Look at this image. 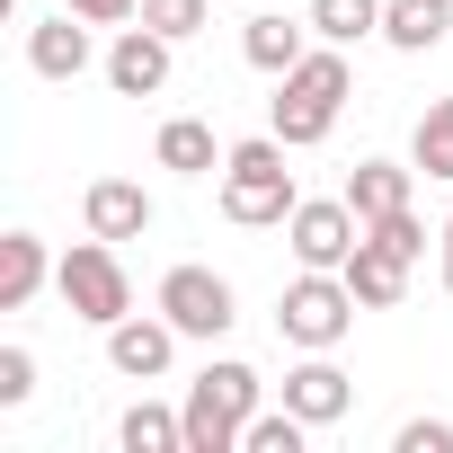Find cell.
Wrapping results in <instances>:
<instances>
[{"mask_svg": "<svg viewBox=\"0 0 453 453\" xmlns=\"http://www.w3.org/2000/svg\"><path fill=\"white\" fill-rule=\"evenodd\" d=\"M347 89H356V72H347V45H311V54L285 72V89H276V142H285V151H311V142H329V125H338Z\"/></svg>", "mask_w": 453, "mask_h": 453, "instance_id": "obj_1", "label": "cell"}, {"mask_svg": "<svg viewBox=\"0 0 453 453\" xmlns=\"http://www.w3.org/2000/svg\"><path fill=\"white\" fill-rule=\"evenodd\" d=\"M258 373L241 365V356H222V365H204L196 382H187V453H241V426L258 418Z\"/></svg>", "mask_w": 453, "mask_h": 453, "instance_id": "obj_2", "label": "cell"}, {"mask_svg": "<svg viewBox=\"0 0 453 453\" xmlns=\"http://www.w3.org/2000/svg\"><path fill=\"white\" fill-rule=\"evenodd\" d=\"M294 204L303 196H294V169H285V142L276 134L222 151V213H232L241 232H267V222H285Z\"/></svg>", "mask_w": 453, "mask_h": 453, "instance_id": "obj_3", "label": "cell"}, {"mask_svg": "<svg viewBox=\"0 0 453 453\" xmlns=\"http://www.w3.org/2000/svg\"><path fill=\"white\" fill-rule=\"evenodd\" d=\"M54 294L89 320V329H116L125 311H134V276H125V258H116V241H72L63 250V267H54Z\"/></svg>", "mask_w": 453, "mask_h": 453, "instance_id": "obj_4", "label": "cell"}, {"mask_svg": "<svg viewBox=\"0 0 453 453\" xmlns=\"http://www.w3.org/2000/svg\"><path fill=\"white\" fill-rule=\"evenodd\" d=\"M356 294H347V276L338 267H303L294 285H285V303H276V338H294L303 356H320V347H338L347 329H356Z\"/></svg>", "mask_w": 453, "mask_h": 453, "instance_id": "obj_5", "label": "cell"}, {"mask_svg": "<svg viewBox=\"0 0 453 453\" xmlns=\"http://www.w3.org/2000/svg\"><path fill=\"white\" fill-rule=\"evenodd\" d=\"M285 241H294L303 267H347L356 241H365V213H356L347 196H303V204L285 213Z\"/></svg>", "mask_w": 453, "mask_h": 453, "instance_id": "obj_6", "label": "cell"}, {"mask_svg": "<svg viewBox=\"0 0 453 453\" xmlns=\"http://www.w3.org/2000/svg\"><path fill=\"white\" fill-rule=\"evenodd\" d=\"M160 311L178 320V338H222V329L241 320L232 285H222L213 267H169V276H160Z\"/></svg>", "mask_w": 453, "mask_h": 453, "instance_id": "obj_7", "label": "cell"}, {"mask_svg": "<svg viewBox=\"0 0 453 453\" xmlns=\"http://www.w3.org/2000/svg\"><path fill=\"white\" fill-rule=\"evenodd\" d=\"M169 356H178V320H169V311H151V320H142V311H125V320L107 329V365H116L125 382H160V373H169Z\"/></svg>", "mask_w": 453, "mask_h": 453, "instance_id": "obj_8", "label": "cell"}, {"mask_svg": "<svg viewBox=\"0 0 453 453\" xmlns=\"http://www.w3.org/2000/svg\"><path fill=\"white\" fill-rule=\"evenodd\" d=\"M107 89H116V98H160V89H169V36H160V27H116V45H107Z\"/></svg>", "mask_w": 453, "mask_h": 453, "instance_id": "obj_9", "label": "cell"}, {"mask_svg": "<svg viewBox=\"0 0 453 453\" xmlns=\"http://www.w3.org/2000/svg\"><path fill=\"white\" fill-rule=\"evenodd\" d=\"M81 222H89L98 241H142V232H151V196H142L134 178H89Z\"/></svg>", "mask_w": 453, "mask_h": 453, "instance_id": "obj_10", "label": "cell"}, {"mask_svg": "<svg viewBox=\"0 0 453 453\" xmlns=\"http://www.w3.org/2000/svg\"><path fill=\"white\" fill-rule=\"evenodd\" d=\"M285 409H303L311 426H338V418L356 409V382L329 365V347H320L311 365H294V373H285Z\"/></svg>", "mask_w": 453, "mask_h": 453, "instance_id": "obj_11", "label": "cell"}, {"mask_svg": "<svg viewBox=\"0 0 453 453\" xmlns=\"http://www.w3.org/2000/svg\"><path fill=\"white\" fill-rule=\"evenodd\" d=\"M27 63H36V81H81L89 72V19L63 10V19L27 27Z\"/></svg>", "mask_w": 453, "mask_h": 453, "instance_id": "obj_12", "label": "cell"}, {"mask_svg": "<svg viewBox=\"0 0 453 453\" xmlns=\"http://www.w3.org/2000/svg\"><path fill=\"white\" fill-rule=\"evenodd\" d=\"M444 36H453V0H382V45L435 54Z\"/></svg>", "mask_w": 453, "mask_h": 453, "instance_id": "obj_13", "label": "cell"}, {"mask_svg": "<svg viewBox=\"0 0 453 453\" xmlns=\"http://www.w3.org/2000/svg\"><path fill=\"white\" fill-rule=\"evenodd\" d=\"M409 178H418V160H409V169H400V160H356L338 196H347L365 222H382V213H400V204H409Z\"/></svg>", "mask_w": 453, "mask_h": 453, "instance_id": "obj_14", "label": "cell"}, {"mask_svg": "<svg viewBox=\"0 0 453 453\" xmlns=\"http://www.w3.org/2000/svg\"><path fill=\"white\" fill-rule=\"evenodd\" d=\"M63 258H45V241L36 232H10V241H0V311H27L36 303V285L54 276Z\"/></svg>", "mask_w": 453, "mask_h": 453, "instance_id": "obj_15", "label": "cell"}, {"mask_svg": "<svg viewBox=\"0 0 453 453\" xmlns=\"http://www.w3.org/2000/svg\"><path fill=\"white\" fill-rule=\"evenodd\" d=\"M303 27H311V19H303ZM303 27H294V19H267V10H258V19L241 27V54H250V72L285 81V72H294V63L311 54V45H303Z\"/></svg>", "mask_w": 453, "mask_h": 453, "instance_id": "obj_16", "label": "cell"}, {"mask_svg": "<svg viewBox=\"0 0 453 453\" xmlns=\"http://www.w3.org/2000/svg\"><path fill=\"white\" fill-rule=\"evenodd\" d=\"M338 276H347V294H356L365 311H391V303L409 294V267H400L391 250H373V241H356V258H347Z\"/></svg>", "mask_w": 453, "mask_h": 453, "instance_id": "obj_17", "label": "cell"}, {"mask_svg": "<svg viewBox=\"0 0 453 453\" xmlns=\"http://www.w3.org/2000/svg\"><path fill=\"white\" fill-rule=\"evenodd\" d=\"M116 444H125V453H187V409L134 400V409L116 418Z\"/></svg>", "mask_w": 453, "mask_h": 453, "instance_id": "obj_18", "label": "cell"}, {"mask_svg": "<svg viewBox=\"0 0 453 453\" xmlns=\"http://www.w3.org/2000/svg\"><path fill=\"white\" fill-rule=\"evenodd\" d=\"M151 160H160V169H178V178H204L222 151H213V125H204V116H169V125H160V142H151Z\"/></svg>", "mask_w": 453, "mask_h": 453, "instance_id": "obj_19", "label": "cell"}, {"mask_svg": "<svg viewBox=\"0 0 453 453\" xmlns=\"http://www.w3.org/2000/svg\"><path fill=\"white\" fill-rule=\"evenodd\" d=\"M311 36H320V45H365V36H382V0H311Z\"/></svg>", "mask_w": 453, "mask_h": 453, "instance_id": "obj_20", "label": "cell"}, {"mask_svg": "<svg viewBox=\"0 0 453 453\" xmlns=\"http://www.w3.org/2000/svg\"><path fill=\"white\" fill-rule=\"evenodd\" d=\"M409 160H418L426 178H453V98H426V116H418V134H409Z\"/></svg>", "mask_w": 453, "mask_h": 453, "instance_id": "obj_21", "label": "cell"}, {"mask_svg": "<svg viewBox=\"0 0 453 453\" xmlns=\"http://www.w3.org/2000/svg\"><path fill=\"white\" fill-rule=\"evenodd\" d=\"M303 444H311V418L303 409H258L241 426V453H303Z\"/></svg>", "mask_w": 453, "mask_h": 453, "instance_id": "obj_22", "label": "cell"}, {"mask_svg": "<svg viewBox=\"0 0 453 453\" xmlns=\"http://www.w3.org/2000/svg\"><path fill=\"white\" fill-rule=\"evenodd\" d=\"M365 241H373V250H391L400 267H418V258H426V222H418V213L400 204V213H382V222H365Z\"/></svg>", "mask_w": 453, "mask_h": 453, "instance_id": "obj_23", "label": "cell"}, {"mask_svg": "<svg viewBox=\"0 0 453 453\" xmlns=\"http://www.w3.org/2000/svg\"><path fill=\"white\" fill-rule=\"evenodd\" d=\"M204 19H213V0H142V27H160L169 45H187Z\"/></svg>", "mask_w": 453, "mask_h": 453, "instance_id": "obj_24", "label": "cell"}, {"mask_svg": "<svg viewBox=\"0 0 453 453\" xmlns=\"http://www.w3.org/2000/svg\"><path fill=\"white\" fill-rule=\"evenodd\" d=\"M27 391H36V356L27 347H0V409H19Z\"/></svg>", "mask_w": 453, "mask_h": 453, "instance_id": "obj_25", "label": "cell"}, {"mask_svg": "<svg viewBox=\"0 0 453 453\" xmlns=\"http://www.w3.org/2000/svg\"><path fill=\"white\" fill-rule=\"evenodd\" d=\"M391 444H400V453H453V426H444V418H409Z\"/></svg>", "mask_w": 453, "mask_h": 453, "instance_id": "obj_26", "label": "cell"}, {"mask_svg": "<svg viewBox=\"0 0 453 453\" xmlns=\"http://www.w3.org/2000/svg\"><path fill=\"white\" fill-rule=\"evenodd\" d=\"M63 10H81L89 27H134V19H142V0H63Z\"/></svg>", "mask_w": 453, "mask_h": 453, "instance_id": "obj_27", "label": "cell"}, {"mask_svg": "<svg viewBox=\"0 0 453 453\" xmlns=\"http://www.w3.org/2000/svg\"><path fill=\"white\" fill-rule=\"evenodd\" d=\"M444 294H453V213H444Z\"/></svg>", "mask_w": 453, "mask_h": 453, "instance_id": "obj_28", "label": "cell"}]
</instances>
